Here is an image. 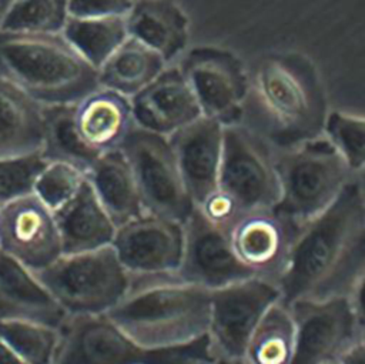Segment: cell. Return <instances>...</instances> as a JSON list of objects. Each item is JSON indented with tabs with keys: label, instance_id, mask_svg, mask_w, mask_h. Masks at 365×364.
<instances>
[{
	"label": "cell",
	"instance_id": "cb8c5ba5",
	"mask_svg": "<svg viewBox=\"0 0 365 364\" xmlns=\"http://www.w3.org/2000/svg\"><path fill=\"white\" fill-rule=\"evenodd\" d=\"M87 180L115 227L145 213L134 173L121 148L100 156L90 167Z\"/></svg>",
	"mask_w": 365,
	"mask_h": 364
},
{
	"label": "cell",
	"instance_id": "d6a6232c",
	"mask_svg": "<svg viewBox=\"0 0 365 364\" xmlns=\"http://www.w3.org/2000/svg\"><path fill=\"white\" fill-rule=\"evenodd\" d=\"M47 160L40 151L0 157V207L30 196Z\"/></svg>",
	"mask_w": 365,
	"mask_h": 364
},
{
	"label": "cell",
	"instance_id": "4fadbf2b",
	"mask_svg": "<svg viewBox=\"0 0 365 364\" xmlns=\"http://www.w3.org/2000/svg\"><path fill=\"white\" fill-rule=\"evenodd\" d=\"M294 327L289 364H331L354 343L358 328L348 295L299 300L288 305Z\"/></svg>",
	"mask_w": 365,
	"mask_h": 364
},
{
	"label": "cell",
	"instance_id": "7402d4cb",
	"mask_svg": "<svg viewBox=\"0 0 365 364\" xmlns=\"http://www.w3.org/2000/svg\"><path fill=\"white\" fill-rule=\"evenodd\" d=\"M46 106L0 73V157L40 151Z\"/></svg>",
	"mask_w": 365,
	"mask_h": 364
},
{
	"label": "cell",
	"instance_id": "8d00e7d4",
	"mask_svg": "<svg viewBox=\"0 0 365 364\" xmlns=\"http://www.w3.org/2000/svg\"><path fill=\"white\" fill-rule=\"evenodd\" d=\"M336 364H365V334L354 340V343L341 354Z\"/></svg>",
	"mask_w": 365,
	"mask_h": 364
},
{
	"label": "cell",
	"instance_id": "b9f144b4",
	"mask_svg": "<svg viewBox=\"0 0 365 364\" xmlns=\"http://www.w3.org/2000/svg\"><path fill=\"white\" fill-rule=\"evenodd\" d=\"M3 13V0H0V16Z\"/></svg>",
	"mask_w": 365,
	"mask_h": 364
},
{
	"label": "cell",
	"instance_id": "f1b7e54d",
	"mask_svg": "<svg viewBox=\"0 0 365 364\" xmlns=\"http://www.w3.org/2000/svg\"><path fill=\"white\" fill-rule=\"evenodd\" d=\"M0 338L27 364H56L61 328L26 320L0 321Z\"/></svg>",
	"mask_w": 365,
	"mask_h": 364
},
{
	"label": "cell",
	"instance_id": "277c9868",
	"mask_svg": "<svg viewBox=\"0 0 365 364\" xmlns=\"http://www.w3.org/2000/svg\"><path fill=\"white\" fill-rule=\"evenodd\" d=\"M168 278L131 287L106 315L128 337L148 347L184 344L208 334L211 291Z\"/></svg>",
	"mask_w": 365,
	"mask_h": 364
},
{
	"label": "cell",
	"instance_id": "d6986e66",
	"mask_svg": "<svg viewBox=\"0 0 365 364\" xmlns=\"http://www.w3.org/2000/svg\"><path fill=\"white\" fill-rule=\"evenodd\" d=\"M73 123L83 146L98 158L118 150L135 126L131 98L97 86L73 104Z\"/></svg>",
	"mask_w": 365,
	"mask_h": 364
},
{
	"label": "cell",
	"instance_id": "83f0119b",
	"mask_svg": "<svg viewBox=\"0 0 365 364\" xmlns=\"http://www.w3.org/2000/svg\"><path fill=\"white\" fill-rule=\"evenodd\" d=\"M73 104L46 106L44 134L40 153L47 161L70 163L87 174L97 157L83 146L76 133Z\"/></svg>",
	"mask_w": 365,
	"mask_h": 364
},
{
	"label": "cell",
	"instance_id": "ba28073f",
	"mask_svg": "<svg viewBox=\"0 0 365 364\" xmlns=\"http://www.w3.org/2000/svg\"><path fill=\"white\" fill-rule=\"evenodd\" d=\"M120 148L131 166L145 213L184 224L195 204L168 137L134 126Z\"/></svg>",
	"mask_w": 365,
	"mask_h": 364
},
{
	"label": "cell",
	"instance_id": "1f68e13d",
	"mask_svg": "<svg viewBox=\"0 0 365 364\" xmlns=\"http://www.w3.org/2000/svg\"><path fill=\"white\" fill-rule=\"evenodd\" d=\"M324 131L351 171L365 168V117L332 111Z\"/></svg>",
	"mask_w": 365,
	"mask_h": 364
},
{
	"label": "cell",
	"instance_id": "5bb4252c",
	"mask_svg": "<svg viewBox=\"0 0 365 364\" xmlns=\"http://www.w3.org/2000/svg\"><path fill=\"white\" fill-rule=\"evenodd\" d=\"M131 275L174 277L182 257V224L144 213L117 227L111 243Z\"/></svg>",
	"mask_w": 365,
	"mask_h": 364
},
{
	"label": "cell",
	"instance_id": "f546056e",
	"mask_svg": "<svg viewBox=\"0 0 365 364\" xmlns=\"http://www.w3.org/2000/svg\"><path fill=\"white\" fill-rule=\"evenodd\" d=\"M68 0H16L0 17V29L26 33H58L68 20Z\"/></svg>",
	"mask_w": 365,
	"mask_h": 364
},
{
	"label": "cell",
	"instance_id": "8fae6325",
	"mask_svg": "<svg viewBox=\"0 0 365 364\" xmlns=\"http://www.w3.org/2000/svg\"><path fill=\"white\" fill-rule=\"evenodd\" d=\"M180 70L202 116L222 126L238 124L248 93V77L234 53L215 46H200L188 51Z\"/></svg>",
	"mask_w": 365,
	"mask_h": 364
},
{
	"label": "cell",
	"instance_id": "e0dca14e",
	"mask_svg": "<svg viewBox=\"0 0 365 364\" xmlns=\"http://www.w3.org/2000/svg\"><path fill=\"white\" fill-rule=\"evenodd\" d=\"M131 108L135 126L165 137L202 116L180 67H165L131 97Z\"/></svg>",
	"mask_w": 365,
	"mask_h": 364
},
{
	"label": "cell",
	"instance_id": "836d02e7",
	"mask_svg": "<svg viewBox=\"0 0 365 364\" xmlns=\"http://www.w3.org/2000/svg\"><path fill=\"white\" fill-rule=\"evenodd\" d=\"M135 0H68L70 17H125Z\"/></svg>",
	"mask_w": 365,
	"mask_h": 364
},
{
	"label": "cell",
	"instance_id": "52a82bcc",
	"mask_svg": "<svg viewBox=\"0 0 365 364\" xmlns=\"http://www.w3.org/2000/svg\"><path fill=\"white\" fill-rule=\"evenodd\" d=\"M34 274L68 317L106 315L133 287V275L113 246L63 254Z\"/></svg>",
	"mask_w": 365,
	"mask_h": 364
},
{
	"label": "cell",
	"instance_id": "f35d334b",
	"mask_svg": "<svg viewBox=\"0 0 365 364\" xmlns=\"http://www.w3.org/2000/svg\"><path fill=\"white\" fill-rule=\"evenodd\" d=\"M214 364H234L232 360H228V358H224V357H218Z\"/></svg>",
	"mask_w": 365,
	"mask_h": 364
},
{
	"label": "cell",
	"instance_id": "74e56055",
	"mask_svg": "<svg viewBox=\"0 0 365 364\" xmlns=\"http://www.w3.org/2000/svg\"><path fill=\"white\" fill-rule=\"evenodd\" d=\"M0 364H27L0 338Z\"/></svg>",
	"mask_w": 365,
	"mask_h": 364
},
{
	"label": "cell",
	"instance_id": "4dcf8cb0",
	"mask_svg": "<svg viewBox=\"0 0 365 364\" xmlns=\"http://www.w3.org/2000/svg\"><path fill=\"white\" fill-rule=\"evenodd\" d=\"M87 174L64 161H47L40 171L33 194L53 213L67 204L83 187Z\"/></svg>",
	"mask_w": 365,
	"mask_h": 364
},
{
	"label": "cell",
	"instance_id": "7c38bea8",
	"mask_svg": "<svg viewBox=\"0 0 365 364\" xmlns=\"http://www.w3.org/2000/svg\"><path fill=\"white\" fill-rule=\"evenodd\" d=\"M184 228L178 281L217 290L251 277H258L234 253L230 228L211 221L198 207L192 210Z\"/></svg>",
	"mask_w": 365,
	"mask_h": 364
},
{
	"label": "cell",
	"instance_id": "5b68a950",
	"mask_svg": "<svg viewBox=\"0 0 365 364\" xmlns=\"http://www.w3.org/2000/svg\"><path fill=\"white\" fill-rule=\"evenodd\" d=\"M217 358L208 334L184 344L148 347L107 315H74L61 328L56 364H214Z\"/></svg>",
	"mask_w": 365,
	"mask_h": 364
},
{
	"label": "cell",
	"instance_id": "3957f363",
	"mask_svg": "<svg viewBox=\"0 0 365 364\" xmlns=\"http://www.w3.org/2000/svg\"><path fill=\"white\" fill-rule=\"evenodd\" d=\"M255 87L272 124L269 138L277 146L289 150L321 136L329 114L327 94L307 56L294 51L265 56L257 69Z\"/></svg>",
	"mask_w": 365,
	"mask_h": 364
},
{
	"label": "cell",
	"instance_id": "484cf974",
	"mask_svg": "<svg viewBox=\"0 0 365 364\" xmlns=\"http://www.w3.org/2000/svg\"><path fill=\"white\" fill-rule=\"evenodd\" d=\"M295 327L291 311L281 301L268 308L254 330L244 360L250 364H289Z\"/></svg>",
	"mask_w": 365,
	"mask_h": 364
},
{
	"label": "cell",
	"instance_id": "603a6c76",
	"mask_svg": "<svg viewBox=\"0 0 365 364\" xmlns=\"http://www.w3.org/2000/svg\"><path fill=\"white\" fill-rule=\"evenodd\" d=\"M128 36L174 60L188 41V19L174 0H135L125 16Z\"/></svg>",
	"mask_w": 365,
	"mask_h": 364
},
{
	"label": "cell",
	"instance_id": "4316f807",
	"mask_svg": "<svg viewBox=\"0 0 365 364\" xmlns=\"http://www.w3.org/2000/svg\"><path fill=\"white\" fill-rule=\"evenodd\" d=\"M63 34L96 70L128 37L125 17H68Z\"/></svg>",
	"mask_w": 365,
	"mask_h": 364
},
{
	"label": "cell",
	"instance_id": "ab89813d",
	"mask_svg": "<svg viewBox=\"0 0 365 364\" xmlns=\"http://www.w3.org/2000/svg\"><path fill=\"white\" fill-rule=\"evenodd\" d=\"M13 1H16V0H3V11H4ZM1 14H3V13H1ZM0 17H1V16H0Z\"/></svg>",
	"mask_w": 365,
	"mask_h": 364
},
{
	"label": "cell",
	"instance_id": "8992f818",
	"mask_svg": "<svg viewBox=\"0 0 365 364\" xmlns=\"http://www.w3.org/2000/svg\"><path fill=\"white\" fill-rule=\"evenodd\" d=\"M279 198L272 211L298 230L319 216L348 183L349 168L328 138H314L275 160Z\"/></svg>",
	"mask_w": 365,
	"mask_h": 364
},
{
	"label": "cell",
	"instance_id": "ee69618b",
	"mask_svg": "<svg viewBox=\"0 0 365 364\" xmlns=\"http://www.w3.org/2000/svg\"><path fill=\"white\" fill-rule=\"evenodd\" d=\"M331 364H335V363H331Z\"/></svg>",
	"mask_w": 365,
	"mask_h": 364
},
{
	"label": "cell",
	"instance_id": "d590c367",
	"mask_svg": "<svg viewBox=\"0 0 365 364\" xmlns=\"http://www.w3.org/2000/svg\"><path fill=\"white\" fill-rule=\"evenodd\" d=\"M358 328L365 330V270L359 274L348 294Z\"/></svg>",
	"mask_w": 365,
	"mask_h": 364
},
{
	"label": "cell",
	"instance_id": "ffe728a7",
	"mask_svg": "<svg viewBox=\"0 0 365 364\" xmlns=\"http://www.w3.org/2000/svg\"><path fill=\"white\" fill-rule=\"evenodd\" d=\"M9 320L63 328L68 314L31 270L0 251V321Z\"/></svg>",
	"mask_w": 365,
	"mask_h": 364
},
{
	"label": "cell",
	"instance_id": "6da1fadb",
	"mask_svg": "<svg viewBox=\"0 0 365 364\" xmlns=\"http://www.w3.org/2000/svg\"><path fill=\"white\" fill-rule=\"evenodd\" d=\"M365 270V193L348 181L332 204L302 226L275 284L279 301L348 295Z\"/></svg>",
	"mask_w": 365,
	"mask_h": 364
},
{
	"label": "cell",
	"instance_id": "9c48e42d",
	"mask_svg": "<svg viewBox=\"0 0 365 364\" xmlns=\"http://www.w3.org/2000/svg\"><path fill=\"white\" fill-rule=\"evenodd\" d=\"M218 190L241 214L272 210L279 198V180L265 143L245 127L224 126Z\"/></svg>",
	"mask_w": 365,
	"mask_h": 364
},
{
	"label": "cell",
	"instance_id": "ac0fdd59",
	"mask_svg": "<svg viewBox=\"0 0 365 364\" xmlns=\"http://www.w3.org/2000/svg\"><path fill=\"white\" fill-rule=\"evenodd\" d=\"M298 228L272 210L241 216L230 227L237 257L258 277L278 275Z\"/></svg>",
	"mask_w": 365,
	"mask_h": 364
},
{
	"label": "cell",
	"instance_id": "e575fe53",
	"mask_svg": "<svg viewBox=\"0 0 365 364\" xmlns=\"http://www.w3.org/2000/svg\"><path fill=\"white\" fill-rule=\"evenodd\" d=\"M211 221L224 226L231 227L241 216L238 207L235 203L224 194L221 190L214 191L211 196H208L200 206H197Z\"/></svg>",
	"mask_w": 365,
	"mask_h": 364
},
{
	"label": "cell",
	"instance_id": "9a60e30c",
	"mask_svg": "<svg viewBox=\"0 0 365 364\" xmlns=\"http://www.w3.org/2000/svg\"><path fill=\"white\" fill-rule=\"evenodd\" d=\"M0 251L33 273L63 256L54 213L34 194L0 207Z\"/></svg>",
	"mask_w": 365,
	"mask_h": 364
},
{
	"label": "cell",
	"instance_id": "60d3db41",
	"mask_svg": "<svg viewBox=\"0 0 365 364\" xmlns=\"http://www.w3.org/2000/svg\"><path fill=\"white\" fill-rule=\"evenodd\" d=\"M234 364H250V363L244 358H240V360H234Z\"/></svg>",
	"mask_w": 365,
	"mask_h": 364
},
{
	"label": "cell",
	"instance_id": "d4e9b609",
	"mask_svg": "<svg viewBox=\"0 0 365 364\" xmlns=\"http://www.w3.org/2000/svg\"><path fill=\"white\" fill-rule=\"evenodd\" d=\"M165 67L167 63L158 53L128 36L97 69V83L131 98Z\"/></svg>",
	"mask_w": 365,
	"mask_h": 364
},
{
	"label": "cell",
	"instance_id": "2e32d148",
	"mask_svg": "<svg viewBox=\"0 0 365 364\" xmlns=\"http://www.w3.org/2000/svg\"><path fill=\"white\" fill-rule=\"evenodd\" d=\"M224 126L201 116L168 136L182 181L195 207L218 190Z\"/></svg>",
	"mask_w": 365,
	"mask_h": 364
},
{
	"label": "cell",
	"instance_id": "7bdbcfd3",
	"mask_svg": "<svg viewBox=\"0 0 365 364\" xmlns=\"http://www.w3.org/2000/svg\"><path fill=\"white\" fill-rule=\"evenodd\" d=\"M361 186H362V188H364V193H365V174H364V183H362Z\"/></svg>",
	"mask_w": 365,
	"mask_h": 364
},
{
	"label": "cell",
	"instance_id": "30bf717a",
	"mask_svg": "<svg viewBox=\"0 0 365 364\" xmlns=\"http://www.w3.org/2000/svg\"><path fill=\"white\" fill-rule=\"evenodd\" d=\"M279 301V290L265 277H251L211 290L208 335L218 357H245L250 338L271 305Z\"/></svg>",
	"mask_w": 365,
	"mask_h": 364
},
{
	"label": "cell",
	"instance_id": "7a4b0ae2",
	"mask_svg": "<svg viewBox=\"0 0 365 364\" xmlns=\"http://www.w3.org/2000/svg\"><path fill=\"white\" fill-rule=\"evenodd\" d=\"M0 73L43 106L73 104L98 86L96 67L63 31L0 29Z\"/></svg>",
	"mask_w": 365,
	"mask_h": 364
},
{
	"label": "cell",
	"instance_id": "44dd1931",
	"mask_svg": "<svg viewBox=\"0 0 365 364\" xmlns=\"http://www.w3.org/2000/svg\"><path fill=\"white\" fill-rule=\"evenodd\" d=\"M63 254H76L111 246L115 224L97 198L88 180L61 208L54 211Z\"/></svg>",
	"mask_w": 365,
	"mask_h": 364
}]
</instances>
